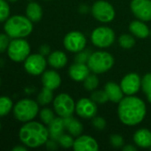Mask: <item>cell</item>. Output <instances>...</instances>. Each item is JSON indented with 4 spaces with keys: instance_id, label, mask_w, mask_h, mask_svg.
Returning <instances> with one entry per match:
<instances>
[{
    "instance_id": "6da1fadb",
    "label": "cell",
    "mask_w": 151,
    "mask_h": 151,
    "mask_svg": "<svg viewBox=\"0 0 151 151\" xmlns=\"http://www.w3.org/2000/svg\"><path fill=\"white\" fill-rule=\"evenodd\" d=\"M145 103L135 96H126L117 106V115L120 121L128 127L139 125L146 117Z\"/></svg>"
},
{
    "instance_id": "7a4b0ae2",
    "label": "cell",
    "mask_w": 151,
    "mask_h": 151,
    "mask_svg": "<svg viewBox=\"0 0 151 151\" xmlns=\"http://www.w3.org/2000/svg\"><path fill=\"white\" fill-rule=\"evenodd\" d=\"M20 142L28 148H38L46 143L49 137L48 128L36 121L26 122L19 131Z\"/></svg>"
},
{
    "instance_id": "3957f363",
    "label": "cell",
    "mask_w": 151,
    "mask_h": 151,
    "mask_svg": "<svg viewBox=\"0 0 151 151\" xmlns=\"http://www.w3.org/2000/svg\"><path fill=\"white\" fill-rule=\"evenodd\" d=\"M4 28L5 33L12 39L24 38L31 34L33 24L28 17L13 15L5 20Z\"/></svg>"
},
{
    "instance_id": "277c9868",
    "label": "cell",
    "mask_w": 151,
    "mask_h": 151,
    "mask_svg": "<svg viewBox=\"0 0 151 151\" xmlns=\"http://www.w3.org/2000/svg\"><path fill=\"white\" fill-rule=\"evenodd\" d=\"M114 58L110 53L98 50L91 54L87 65L89 66L91 72L96 74H101L110 70L114 65Z\"/></svg>"
},
{
    "instance_id": "5b68a950",
    "label": "cell",
    "mask_w": 151,
    "mask_h": 151,
    "mask_svg": "<svg viewBox=\"0 0 151 151\" xmlns=\"http://www.w3.org/2000/svg\"><path fill=\"white\" fill-rule=\"evenodd\" d=\"M38 112V103L28 98L20 100L13 107V115L15 119L24 123L33 120Z\"/></svg>"
},
{
    "instance_id": "8992f818",
    "label": "cell",
    "mask_w": 151,
    "mask_h": 151,
    "mask_svg": "<svg viewBox=\"0 0 151 151\" xmlns=\"http://www.w3.org/2000/svg\"><path fill=\"white\" fill-rule=\"evenodd\" d=\"M30 46L28 42L22 38H15L10 42L7 49V54L10 59L14 62H22L29 56Z\"/></svg>"
},
{
    "instance_id": "52a82bcc",
    "label": "cell",
    "mask_w": 151,
    "mask_h": 151,
    "mask_svg": "<svg viewBox=\"0 0 151 151\" xmlns=\"http://www.w3.org/2000/svg\"><path fill=\"white\" fill-rule=\"evenodd\" d=\"M53 108L55 113L64 119L71 117L76 111V103L69 94L61 93L53 99Z\"/></svg>"
},
{
    "instance_id": "ba28073f",
    "label": "cell",
    "mask_w": 151,
    "mask_h": 151,
    "mask_svg": "<svg viewBox=\"0 0 151 151\" xmlns=\"http://www.w3.org/2000/svg\"><path fill=\"white\" fill-rule=\"evenodd\" d=\"M115 32L109 27H98L91 34V41L98 48L105 49L110 47L115 42Z\"/></svg>"
},
{
    "instance_id": "9c48e42d",
    "label": "cell",
    "mask_w": 151,
    "mask_h": 151,
    "mask_svg": "<svg viewBox=\"0 0 151 151\" xmlns=\"http://www.w3.org/2000/svg\"><path fill=\"white\" fill-rule=\"evenodd\" d=\"M93 16L100 22L108 23L112 21L116 16V11L113 5L105 0H98L92 6Z\"/></svg>"
},
{
    "instance_id": "30bf717a",
    "label": "cell",
    "mask_w": 151,
    "mask_h": 151,
    "mask_svg": "<svg viewBox=\"0 0 151 151\" xmlns=\"http://www.w3.org/2000/svg\"><path fill=\"white\" fill-rule=\"evenodd\" d=\"M86 42L87 41L85 35L79 31H71L67 34L63 39V45L65 49L74 53H77L85 50Z\"/></svg>"
},
{
    "instance_id": "8fae6325",
    "label": "cell",
    "mask_w": 151,
    "mask_h": 151,
    "mask_svg": "<svg viewBox=\"0 0 151 151\" xmlns=\"http://www.w3.org/2000/svg\"><path fill=\"white\" fill-rule=\"evenodd\" d=\"M47 61L44 56L38 54L29 55L24 61V67L28 73L36 76L42 74L46 67Z\"/></svg>"
},
{
    "instance_id": "7c38bea8",
    "label": "cell",
    "mask_w": 151,
    "mask_h": 151,
    "mask_svg": "<svg viewBox=\"0 0 151 151\" xmlns=\"http://www.w3.org/2000/svg\"><path fill=\"white\" fill-rule=\"evenodd\" d=\"M120 87L126 96H134L142 88V78L136 73H127L121 80Z\"/></svg>"
},
{
    "instance_id": "4fadbf2b",
    "label": "cell",
    "mask_w": 151,
    "mask_h": 151,
    "mask_svg": "<svg viewBox=\"0 0 151 151\" xmlns=\"http://www.w3.org/2000/svg\"><path fill=\"white\" fill-rule=\"evenodd\" d=\"M97 111V104L91 98L83 97L76 103V112L82 119H93L96 116Z\"/></svg>"
},
{
    "instance_id": "5bb4252c",
    "label": "cell",
    "mask_w": 151,
    "mask_h": 151,
    "mask_svg": "<svg viewBox=\"0 0 151 151\" xmlns=\"http://www.w3.org/2000/svg\"><path fill=\"white\" fill-rule=\"evenodd\" d=\"M131 10L133 15L144 22L151 20V0H132Z\"/></svg>"
},
{
    "instance_id": "9a60e30c",
    "label": "cell",
    "mask_w": 151,
    "mask_h": 151,
    "mask_svg": "<svg viewBox=\"0 0 151 151\" xmlns=\"http://www.w3.org/2000/svg\"><path fill=\"white\" fill-rule=\"evenodd\" d=\"M73 149L76 151H97L99 144L90 135H79L74 141Z\"/></svg>"
},
{
    "instance_id": "2e32d148",
    "label": "cell",
    "mask_w": 151,
    "mask_h": 151,
    "mask_svg": "<svg viewBox=\"0 0 151 151\" xmlns=\"http://www.w3.org/2000/svg\"><path fill=\"white\" fill-rule=\"evenodd\" d=\"M90 68L87 65V64H83V63H77L71 65L69 68V77L77 81H84L85 79L90 74Z\"/></svg>"
},
{
    "instance_id": "e0dca14e",
    "label": "cell",
    "mask_w": 151,
    "mask_h": 151,
    "mask_svg": "<svg viewBox=\"0 0 151 151\" xmlns=\"http://www.w3.org/2000/svg\"><path fill=\"white\" fill-rule=\"evenodd\" d=\"M42 83L44 87L52 90H55L60 87L61 83V78L60 74L54 70L44 71L42 73Z\"/></svg>"
},
{
    "instance_id": "ac0fdd59",
    "label": "cell",
    "mask_w": 151,
    "mask_h": 151,
    "mask_svg": "<svg viewBox=\"0 0 151 151\" xmlns=\"http://www.w3.org/2000/svg\"><path fill=\"white\" fill-rule=\"evenodd\" d=\"M133 142L139 148L150 149L151 147V132L147 128H141L133 134Z\"/></svg>"
},
{
    "instance_id": "d6986e66",
    "label": "cell",
    "mask_w": 151,
    "mask_h": 151,
    "mask_svg": "<svg viewBox=\"0 0 151 151\" xmlns=\"http://www.w3.org/2000/svg\"><path fill=\"white\" fill-rule=\"evenodd\" d=\"M104 90L106 91V93L108 95L109 100L111 101L112 103L118 104L124 98L125 94H124L120 85H118L115 82L109 81V82L106 83L105 87H104Z\"/></svg>"
},
{
    "instance_id": "ffe728a7",
    "label": "cell",
    "mask_w": 151,
    "mask_h": 151,
    "mask_svg": "<svg viewBox=\"0 0 151 151\" xmlns=\"http://www.w3.org/2000/svg\"><path fill=\"white\" fill-rule=\"evenodd\" d=\"M129 30L133 35L141 39H145L150 35L149 27L141 19L132 21L129 25Z\"/></svg>"
},
{
    "instance_id": "44dd1931",
    "label": "cell",
    "mask_w": 151,
    "mask_h": 151,
    "mask_svg": "<svg viewBox=\"0 0 151 151\" xmlns=\"http://www.w3.org/2000/svg\"><path fill=\"white\" fill-rule=\"evenodd\" d=\"M48 64L54 69H61L68 63V57L62 50H54L48 55Z\"/></svg>"
},
{
    "instance_id": "7402d4cb",
    "label": "cell",
    "mask_w": 151,
    "mask_h": 151,
    "mask_svg": "<svg viewBox=\"0 0 151 151\" xmlns=\"http://www.w3.org/2000/svg\"><path fill=\"white\" fill-rule=\"evenodd\" d=\"M66 130L63 118H55L49 125H48V131H49V137L51 139L58 141L59 138L64 134Z\"/></svg>"
},
{
    "instance_id": "603a6c76",
    "label": "cell",
    "mask_w": 151,
    "mask_h": 151,
    "mask_svg": "<svg viewBox=\"0 0 151 151\" xmlns=\"http://www.w3.org/2000/svg\"><path fill=\"white\" fill-rule=\"evenodd\" d=\"M64 125L66 130L69 132V134H71L73 137H77L82 134L84 127L80 121H78L77 119L71 117L64 118Z\"/></svg>"
},
{
    "instance_id": "cb8c5ba5",
    "label": "cell",
    "mask_w": 151,
    "mask_h": 151,
    "mask_svg": "<svg viewBox=\"0 0 151 151\" xmlns=\"http://www.w3.org/2000/svg\"><path fill=\"white\" fill-rule=\"evenodd\" d=\"M26 14H27V17L32 22H37L42 19V16H43L42 7L37 3L31 2L28 4L26 8Z\"/></svg>"
},
{
    "instance_id": "d4e9b609",
    "label": "cell",
    "mask_w": 151,
    "mask_h": 151,
    "mask_svg": "<svg viewBox=\"0 0 151 151\" xmlns=\"http://www.w3.org/2000/svg\"><path fill=\"white\" fill-rule=\"evenodd\" d=\"M53 90L44 87L37 96V103L40 105H46L53 100Z\"/></svg>"
},
{
    "instance_id": "484cf974",
    "label": "cell",
    "mask_w": 151,
    "mask_h": 151,
    "mask_svg": "<svg viewBox=\"0 0 151 151\" xmlns=\"http://www.w3.org/2000/svg\"><path fill=\"white\" fill-rule=\"evenodd\" d=\"M135 36L129 34H124L119 36L118 38V43L120 47L124 49H131L135 45Z\"/></svg>"
},
{
    "instance_id": "4316f807",
    "label": "cell",
    "mask_w": 151,
    "mask_h": 151,
    "mask_svg": "<svg viewBox=\"0 0 151 151\" xmlns=\"http://www.w3.org/2000/svg\"><path fill=\"white\" fill-rule=\"evenodd\" d=\"M84 88L88 91H93L95 90L99 86V78L97 77L96 73L89 74L85 81H83Z\"/></svg>"
},
{
    "instance_id": "83f0119b",
    "label": "cell",
    "mask_w": 151,
    "mask_h": 151,
    "mask_svg": "<svg viewBox=\"0 0 151 151\" xmlns=\"http://www.w3.org/2000/svg\"><path fill=\"white\" fill-rule=\"evenodd\" d=\"M12 109V101L7 96H0V117L6 116Z\"/></svg>"
},
{
    "instance_id": "f1b7e54d",
    "label": "cell",
    "mask_w": 151,
    "mask_h": 151,
    "mask_svg": "<svg viewBox=\"0 0 151 151\" xmlns=\"http://www.w3.org/2000/svg\"><path fill=\"white\" fill-rule=\"evenodd\" d=\"M90 98L97 104H104L109 101L108 95L105 90H93L92 91Z\"/></svg>"
},
{
    "instance_id": "f546056e",
    "label": "cell",
    "mask_w": 151,
    "mask_h": 151,
    "mask_svg": "<svg viewBox=\"0 0 151 151\" xmlns=\"http://www.w3.org/2000/svg\"><path fill=\"white\" fill-rule=\"evenodd\" d=\"M142 88L145 93L148 101L151 103V73H146L142 78Z\"/></svg>"
},
{
    "instance_id": "4dcf8cb0",
    "label": "cell",
    "mask_w": 151,
    "mask_h": 151,
    "mask_svg": "<svg viewBox=\"0 0 151 151\" xmlns=\"http://www.w3.org/2000/svg\"><path fill=\"white\" fill-rule=\"evenodd\" d=\"M39 117H40V119L41 121L44 124V125H49L54 119V112L49 109V108H44L40 111V113H39Z\"/></svg>"
},
{
    "instance_id": "1f68e13d",
    "label": "cell",
    "mask_w": 151,
    "mask_h": 151,
    "mask_svg": "<svg viewBox=\"0 0 151 151\" xmlns=\"http://www.w3.org/2000/svg\"><path fill=\"white\" fill-rule=\"evenodd\" d=\"M74 139L73 136L71 134H63L58 140L59 145L64 149H69L71 147H73L74 145Z\"/></svg>"
},
{
    "instance_id": "d6a6232c",
    "label": "cell",
    "mask_w": 151,
    "mask_h": 151,
    "mask_svg": "<svg viewBox=\"0 0 151 151\" xmlns=\"http://www.w3.org/2000/svg\"><path fill=\"white\" fill-rule=\"evenodd\" d=\"M10 17V6L5 0H0V22L5 21Z\"/></svg>"
},
{
    "instance_id": "836d02e7",
    "label": "cell",
    "mask_w": 151,
    "mask_h": 151,
    "mask_svg": "<svg viewBox=\"0 0 151 151\" xmlns=\"http://www.w3.org/2000/svg\"><path fill=\"white\" fill-rule=\"evenodd\" d=\"M91 54H92V52L89 50H83L77 53V55L75 57V62L87 64Z\"/></svg>"
},
{
    "instance_id": "e575fe53",
    "label": "cell",
    "mask_w": 151,
    "mask_h": 151,
    "mask_svg": "<svg viewBox=\"0 0 151 151\" xmlns=\"http://www.w3.org/2000/svg\"><path fill=\"white\" fill-rule=\"evenodd\" d=\"M109 142H110V144L112 147L114 148H117V149H119V148H123L124 146V138L122 135L120 134H111L110 137H109Z\"/></svg>"
},
{
    "instance_id": "d590c367",
    "label": "cell",
    "mask_w": 151,
    "mask_h": 151,
    "mask_svg": "<svg viewBox=\"0 0 151 151\" xmlns=\"http://www.w3.org/2000/svg\"><path fill=\"white\" fill-rule=\"evenodd\" d=\"M92 125L94 128H96L97 130L99 131H102L103 129H105L106 126H107V123H106V120L101 118V117H99V116H95L92 119Z\"/></svg>"
},
{
    "instance_id": "8d00e7d4",
    "label": "cell",
    "mask_w": 151,
    "mask_h": 151,
    "mask_svg": "<svg viewBox=\"0 0 151 151\" xmlns=\"http://www.w3.org/2000/svg\"><path fill=\"white\" fill-rule=\"evenodd\" d=\"M10 36L5 33V34H0V54L4 53L7 49L10 44Z\"/></svg>"
},
{
    "instance_id": "74e56055",
    "label": "cell",
    "mask_w": 151,
    "mask_h": 151,
    "mask_svg": "<svg viewBox=\"0 0 151 151\" xmlns=\"http://www.w3.org/2000/svg\"><path fill=\"white\" fill-rule=\"evenodd\" d=\"M45 146H46V149L49 150H56L59 147V142L58 141L50 138V140L48 139V141L46 142Z\"/></svg>"
},
{
    "instance_id": "f35d334b",
    "label": "cell",
    "mask_w": 151,
    "mask_h": 151,
    "mask_svg": "<svg viewBox=\"0 0 151 151\" xmlns=\"http://www.w3.org/2000/svg\"><path fill=\"white\" fill-rule=\"evenodd\" d=\"M50 52H51V49H50L49 45H47V44H43L39 49V53L43 56L49 55Z\"/></svg>"
},
{
    "instance_id": "ab89813d",
    "label": "cell",
    "mask_w": 151,
    "mask_h": 151,
    "mask_svg": "<svg viewBox=\"0 0 151 151\" xmlns=\"http://www.w3.org/2000/svg\"><path fill=\"white\" fill-rule=\"evenodd\" d=\"M122 150L124 151H136L137 150V148L132 144H129V145H125V146H123Z\"/></svg>"
},
{
    "instance_id": "60d3db41",
    "label": "cell",
    "mask_w": 151,
    "mask_h": 151,
    "mask_svg": "<svg viewBox=\"0 0 151 151\" xmlns=\"http://www.w3.org/2000/svg\"><path fill=\"white\" fill-rule=\"evenodd\" d=\"M12 151H27L26 146H16L12 149Z\"/></svg>"
},
{
    "instance_id": "b9f144b4",
    "label": "cell",
    "mask_w": 151,
    "mask_h": 151,
    "mask_svg": "<svg viewBox=\"0 0 151 151\" xmlns=\"http://www.w3.org/2000/svg\"><path fill=\"white\" fill-rule=\"evenodd\" d=\"M8 1H10V2H15V1H17V0H8Z\"/></svg>"
},
{
    "instance_id": "7bdbcfd3",
    "label": "cell",
    "mask_w": 151,
    "mask_h": 151,
    "mask_svg": "<svg viewBox=\"0 0 151 151\" xmlns=\"http://www.w3.org/2000/svg\"><path fill=\"white\" fill-rule=\"evenodd\" d=\"M0 130H1V124H0Z\"/></svg>"
},
{
    "instance_id": "ee69618b",
    "label": "cell",
    "mask_w": 151,
    "mask_h": 151,
    "mask_svg": "<svg viewBox=\"0 0 151 151\" xmlns=\"http://www.w3.org/2000/svg\"><path fill=\"white\" fill-rule=\"evenodd\" d=\"M0 83H1V80H0Z\"/></svg>"
},
{
    "instance_id": "f6af8a7d",
    "label": "cell",
    "mask_w": 151,
    "mask_h": 151,
    "mask_svg": "<svg viewBox=\"0 0 151 151\" xmlns=\"http://www.w3.org/2000/svg\"><path fill=\"white\" fill-rule=\"evenodd\" d=\"M150 150H151V147H150Z\"/></svg>"
}]
</instances>
